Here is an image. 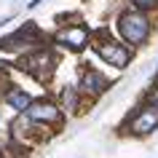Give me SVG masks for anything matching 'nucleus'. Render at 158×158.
I'll list each match as a JSON object with an SVG mask.
<instances>
[{
    "instance_id": "nucleus-1",
    "label": "nucleus",
    "mask_w": 158,
    "mask_h": 158,
    "mask_svg": "<svg viewBox=\"0 0 158 158\" xmlns=\"http://www.w3.org/2000/svg\"><path fill=\"white\" fill-rule=\"evenodd\" d=\"M121 32H123V38L131 43V46L145 43V38H148V32H150L148 16H142V14H123V16H121Z\"/></svg>"
},
{
    "instance_id": "nucleus-2",
    "label": "nucleus",
    "mask_w": 158,
    "mask_h": 158,
    "mask_svg": "<svg viewBox=\"0 0 158 158\" xmlns=\"http://www.w3.org/2000/svg\"><path fill=\"white\" fill-rule=\"evenodd\" d=\"M94 51H97L107 64H115V67H126V64H129V48L121 46V43H115L113 38H110V40H107V38H97Z\"/></svg>"
},
{
    "instance_id": "nucleus-3",
    "label": "nucleus",
    "mask_w": 158,
    "mask_h": 158,
    "mask_svg": "<svg viewBox=\"0 0 158 158\" xmlns=\"http://www.w3.org/2000/svg\"><path fill=\"white\" fill-rule=\"evenodd\" d=\"M156 126H158V110L142 107L139 113H137V118L131 121V131L134 134H148V131H153Z\"/></svg>"
},
{
    "instance_id": "nucleus-4",
    "label": "nucleus",
    "mask_w": 158,
    "mask_h": 158,
    "mask_svg": "<svg viewBox=\"0 0 158 158\" xmlns=\"http://www.w3.org/2000/svg\"><path fill=\"white\" fill-rule=\"evenodd\" d=\"M51 64H54L51 54H46V51H38V54H35V56H30L22 67H27V70H30L35 78H46V75L51 73Z\"/></svg>"
},
{
    "instance_id": "nucleus-5",
    "label": "nucleus",
    "mask_w": 158,
    "mask_h": 158,
    "mask_svg": "<svg viewBox=\"0 0 158 158\" xmlns=\"http://www.w3.org/2000/svg\"><path fill=\"white\" fill-rule=\"evenodd\" d=\"M86 40H89V30H86L83 24L67 27L64 32H59V43H64V46H70V48H83Z\"/></svg>"
},
{
    "instance_id": "nucleus-6",
    "label": "nucleus",
    "mask_w": 158,
    "mask_h": 158,
    "mask_svg": "<svg viewBox=\"0 0 158 158\" xmlns=\"http://www.w3.org/2000/svg\"><path fill=\"white\" fill-rule=\"evenodd\" d=\"M27 118L54 123V121H59V110L54 107L51 102H35V105H30V110H27Z\"/></svg>"
},
{
    "instance_id": "nucleus-7",
    "label": "nucleus",
    "mask_w": 158,
    "mask_h": 158,
    "mask_svg": "<svg viewBox=\"0 0 158 158\" xmlns=\"http://www.w3.org/2000/svg\"><path fill=\"white\" fill-rule=\"evenodd\" d=\"M105 89H107V81H105L99 73H94V70L83 73V91H86V94H91V97H99Z\"/></svg>"
},
{
    "instance_id": "nucleus-8",
    "label": "nucleus",
    "mask_w": 158,
    "mask_h": 158,
    "mask_svg": "<svg viewBox=\"0 0 158 158\" xmlns=\"http://www.w3.org/2000/svg\"><path fill=\"white\" fill-rule=\"evenodd\" d=\"M6 102H8L14 110H30V105H32V102H30V97H27L22 89H14V91H8V94H6Z\"/></svg>"
},
{
    "instance_id": "nucleus-9",
    "label": "nucleus",
    "mask_w": 158,
    "mask_h": 158,
    "mask_svg": "<svg viewBox=\"0 0 158 158\" xmlns=\"http://www.w3.org/2000/svg\"><path fill=\"white\" fill-rule=\"evenodd\" d=\"M62 102H64V107H70V110L78 107V94H75L73 86H67L64 91H62Z\"/></svg>"
},
{
    "instance_id": "nucleus-10",
    "label": "nucleus",
    "mask_w": 158,
    "mask_h": 158,
    "mask_svg": "<svg viewBox=\"0 0 158 158\" xmlns=\"http://www.w3.org/2000/svg\"><path fill=\"white\" fill-rule=\"evenodd\" d=\"M134 3H137L139 8H153V6H156L158 0H134Z\"/></svg>"
},
{
    "instance_id": "nucleus-11",
    "label": "nucleus",
    "mask_w": 158,
    "mask_h": 158,
    "mask_svg": "<svg viewBox=\"0 0 158 158\" xmlns=\"http://www.w3.org/2000/svg\"><path fill=\"white\" fill-rule=\"evenodd\" d=\"M156 102H158V78H156Z\"/></svg>"
},
{
    "instance_id": "nucleus-12",
    "label": "nucleus",
    "mask_w": 158,
    "mask_h": 158,
    "mask_svg": "<svg viewBox=\"0 0 158 158\" xmlns=\"http://www.w3.org/2000/svg\"><path fill=\"white\" fill-rule=\"evenodd\" d=\"M0 158H3V153H0Z\"/></svg>"
}]
</instances>
